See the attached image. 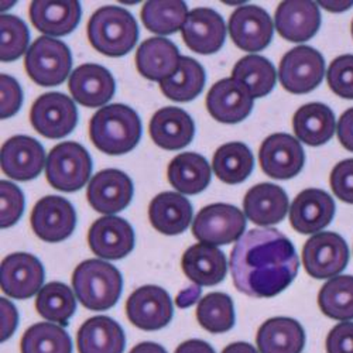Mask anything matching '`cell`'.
Masks as SVG:
<instances>
[{"instance_id": "obj_1", "label": "cell", "mask_w": 353, "mask_h": 353, "mask_svg": "<svg viewBox=\"0 0 353 353\" xmlns=\"http://www.w3.org/2000/svg\"><path fill=\"white\" fill-rule=\"evenodd\" d=\"M230 273L238 291L254 299H272L297 277L300 260L291 241L277 229H252L234 245Z\"/></svg>"}, {"instance_id": "obj_2", "label": "cell", "mask_w": 353, "mask_h": 353, "mask_svg": "<svg viewBox=\"0 0 353 353\" xmlns=\"http://www.w3.org/2000/svg\"><path fill=\"white\" fill-rule=\"evenodd\" d=\"M137 112L122 103L101 108L90 122V137L98 150L109 156L130 153L141 139Z\"/></svg>"}, {"instance_id": "obj_3", "label": "cell", "mask_w": 353, "mask_h": 353, "mask_svg": "<svg viewBox=\"0 0 353 353\" xmlns=\"http://www.w3.org/2000/svg\"><path fill=\"white\" fill-rule=\"evenodd\" d=\"M72 287L79 303L91 311H108L122 296L123 279L110 263L90 259L78 264Z\"/></svg>"}, {"instance_id": "obj_4", "label": "cell", "mask_w": 353, "mask_h": 353, "mask_svg": "<svg viewBox=\"0 0 353 353\" xmlns=\"http://www.w3.org/2000/svg\"><path fill=\"white\" fill-rule=\"evenodd\" d=\"M88 40L103 55L123 57L139 40V26L133 14L119 6H103L88 21Z\"/></svg>"}, {"instance_id": "obj_5", "label": "cell", "mask_w": 353, "mask_h": 353, "mask_svg": "<svg viewBox=\"0 0 353 353\" xmlns=\"http://www.w3.org/2000/svg\"><path fill=\"white\" fill-rule=\"evenodd\" d=\"M92 172V159L85 147L75 141L57 144L46 164L47 181L52 188L74 192L85 187Z\"/></svg>"}, {"instance_id": "obj_6", "label": "cell", "mask_w": 353, "mask_h": 353, "mask_svg": "<svg viewBox=\"0 0 353 353\" xmlns=\"http://www.w3.org/2000/svg\"><path fill=\"white\" fill-rule=\"evenodd\" d=\"M24 68L40 86H58L71 75L72 55L65 43L43 36L26 52Z\"/></svg>"}, {"instance_id": "obj_7", "label": "cell", "mask_w": 353, "mask_h": 353, "mask_svg": "<svg viewBox=\"0 0 353 353\" xmlns=\"http://www.w3.org/2000/svg\"><path fill=\"white\" fill-rule=\"evenodd\" d=\"M246 229L243 212L229 203H211L202 208L194 222L192 234L201 242L211 246H225L238 242Z\"/></svg>"}, {"instance_id": "obj_8", "label": "cell", "mask_w": 353, "mask_h": 353, "mask_svg": "<svg viewBox=\"0 0 353 353\" xmlns=\"http://www.w3.org/2000/svg\"><path fill=\"white\" fill-rule=\"evenodd\" d=\"M325 75V60L319 51L308 46L290 50L280 61L279 79L285 91L304 95L318 88Z\"/></svg>"}, {"instance_id": "obj_9", "label": "cell", "mask_w": 353, "mask_h": 353, "mask_svg": "<svg viewBox=\"0 0 353 353\" xmlns=\"http://www.w3.org/2000/svg\"><path fill=\"white\" fill-rule=\"evenodd\" d=\"M349 261V248L341 234L321 232L311 236L303 248V264L307 273L316 279H334Z\"/></svg>"}, {"instance_id": "obj_10", "label": "cell", "mask_w": 353, "mask_h": 353, "mask_svg": "<svg viewBox=\"0 0 353 353\" xmlns=\"http://www.w3.org/2000/svg\"><path fill=\"white\" fill-rule=\"evenodd\" d=\"M30 122L41 136L54 140L63 139L77 128L78 109L70 97L48 92L33 103Z\"/></svg>"}, {"instance_id": "obj_11", "label": "cell", "mask_w": 353, "mask_h": 353, "mask_svg": "<svg viewBox=\"0 0 353 353\" xmlns=\"http://www.w3.org/2000/svg\"><path fill=\"white\" fill-rule=\"evenodd\" d=\"M30 223L37 238L47 243H58L68 239L74 233L77 212L68 199L50 195L36 203Z\"/></svg>"}, {"instance_id": "obj_12", "label": "cell", "mask_w": 353, "mask_h": 353, "mask_svg": "<svg viewBox=\"0 0 353 353\" xmlns=\"http://www.w3.org/2000/svg\"><path fill=\"white\" fill-rule=\"evenodd\" d=\"M126 315L134 327L143 331H159L172 319V300L159 285H143L128 299Z\"/></svg>"}, {"instance_id": "obj_13", "label": "cell", "mask_w": 353, "mask_h": 353, "mask_svg": "<svg viewBox=\"0 0 353 353\" xmlns=\"http://www.w3.org/2000/svg\"><path fill=\"white\" fill-rule=\"evenodd\" d=\"M259 161L266 175L276 180H290L301 172L305 153L300 140L287 133H274L264 140Z\"/></svg>"}, {"instance_id": "obj_14", "label": "cell", "mask_w": 353, "mask_h": 353, "mask_svg": "<svg viewBox=\"0 0 353 353\" xmlns=\"http://www.w3.org/2000/svg\"><path fill=\"white\" fill-rule=\"evenodd\" d=\"M0 283L8 297L14 300L32 299L43 288L44 268L30 253L9 254L0 266Z\"/></svg>"}, {"instance_id": "obj_15", "label": "cell", "mask_w": 353, "mask_h": 353, "mask_svg": "<svg viewBox=\"0 0 353 353\" xmlns=\"http://www.w3.org/2000/svg\"><path fill=\"white\" fill-rule=\"evenodd\" d=\"M133 192V183L126 172L108 168L92 176L86 190V198L97 212L112 216V214L129 207Z\"/></svg>"}, {"instance_id": "obj_16", "label": "cell", "mask_w": 353, "mask_h": 353, "mask_svg": "<svg viewBox=\"0 0 353 353\" xmlns=\"http://www.w3.org/2000/svg\"><path fill=\"white\" fill-rule=\"evenodd\" d=\"M274 26L269 13L260 6L246 5L234 10L229 19V34L241 50L257 52L272 43Z\"/></svg>"}, {"instance_id": "obj_17", "label": "cell", "mask_w": 353, "mask_h": 353, "mask_svg": "<svg viewBox=\"0 0 353 353\" xmlns=\"http://www.w3.org/2000/svg\"><path fill=\"white\" fill-rule=\"evenodd\" d=\"M2 171L16 181H30L41 174L46 163L44 147L30 136H13L2 147Z\"/></svg>"}, {"instance_id": "obj_18", "label": "cell", "mask_w": 353, "mask_h": 353, "mask_svg": "<svg viewBox=\"0 0 353 353\" xmlns=\"http://www.w3.org/2000/svg\"><path fill=\"white\" fill-rule=\"evenodd\" d=\"M207 109L221 123H239L252 113L253 97L243 83L233 78H223L210 90Z\"/></svg>"}, {"instance_id": "obj_19", "label": "cell", "mask_w": 353, "mask_h": 353, "mask_svg": "<svg viewBox=\"0 0 353 353\" xmlns=\"http://www.w3.org/2000/svg\"><path fill=\"white\" fill-rule=\"evenodd\" d=\"M335 216L334 198L319 188L301 191L290 208V223L294 230L303 234L316 233L325 229Z\"/></svg>"}, {"instance_id": "obj_20", "label": "cell", "mask_w": 353, "mask_h": 353, "mask_svg": "<svg viewBox=\"0 0 353 353\" xmlns=\"http://www.w3.org/2000/svg\"><path fill=\"white\" fill-rule=\"evenodd\" d=\"M91 250L108 260L126 257L134 249V232L132 225L119 216H103L97 219L88 232Z\"/></svg>"}, {"instance_id": "obj_21", "label": "cell", "mask_w": 353, "mask_h": 353, "mask_svg": "<svg viewBox=\"0 0 353 353\" xmlns=\"http://www.w3.org/2000/svg\"><path fill=\"white\" fill-rule=\"evenodd\" d=\"M185 46L202 55L218 52L226 39V26L222 16L208 8H198L190 12L181 28Z\"/></svg>"}, {"instance_id": "obj_22", "label": "cell", "mask_w": 353, "mask_h": 353, "mask_svg": "<svg viewBox=\"0 0 353 353\" xmlns=\"http://www.w3.org/2000/svg\"><path fill=\"white\" fill-rule=\"evenodd\" d=\"M70 92L85 108H101L116 92V82L108 68L98 64H83L74 70L68 81Z\"/></svg>"}, {"instance_id": "obj_23", "label": "cell", "mask_w": 353, "mask_h": 353, "mask_svg": "<svg viewBox=\"0 0 353 353\" xmlns=\"http://www.w3.org/2000/svg\"><path fill=\"white\" fill-rule=\"evenodd\" d=\"M274 24L279 34L292 43L311 40L321 27V12L315 2L287 0L276 10Z\"/></svg>"}, {"instance_id": "obj_24", "label": "cell", "mask_w": 353, "mask_h": 353, "mask_svg": "<svg viewBox=\"0 0 353 353\" xmlns=\"http://www.w3.org/2000/svg\"><path fill=\"white\" fill-rule=\"evenodd\" d=\"M150 136L164 150H181L192 141L195 123L184 109L167 106L153 114L150 121Z\"/></svg>"}, {"instance_id": "obj_25", "label": "cell", "mask_w": 353, "mask_h": 353, "mask_svg": "<svg viewBox=\"0 0 353 353\" xmlns=\"http://www.w3.org/2000/svg\"><path fill=\"white\" fill-rule=\"evenodd\" d=\"M180 60L179 47L163 37L144 40L136 52L137 71L144 78L160 83L179 71Z\"/></svg>"}, {"instance_id": "obj_26", "label": "cell", "mask_w": 353, "mask_h": 353, "mask_svg": "<svg viewBox=\"0 0 353 353\" xmlns=\"http://www.w3.org/2000/svg\"><path fill=\"white\" fill-rule=\"evenodd\" d=\"M30 20L39 32L50 37L71 34L81 21V3L77 0L47 2L36 0L30 5Z\"/></svg>"}, {"instance_id": "obj_27", "label": "cell", "mask_w": 353, "mask_h": 353, "mask_svg": "<svg viewBox=\"0 0 353 353\" xmlns=\"http://www.w3.org/2000/svg\"><path fill=\"white\" fill-rule=\"evenodd\" d=\"M243 210L248 219L259 226L276 225L288 214V196L281 187L261 183L246 192Z\"/></svg>"}, {"instance_id": "obj_28", "label": "cell", "mask_w": 353, "mask_h": 353, "mask_svg": "<svg viewBox=\"0 0 353 353\" xmlns=\"http://www.w3.org/2000/svg\"><path fill=\"white\" fill-rule=\"evenodd\" d=\"M181 268L192 283L202 287L222 283L228 273L225 253L207 243H196L188 248L183 254Z\"/></svg>"}, {"instance_id": "obj_29", "label": "cell", "mask_w": 353, "mask_h": 353, "mask_svg": "<svg viewBox=\"0 0 353 353\" xmlns=\"http://www.w3.org/2000/svg\"><path fill=\"white\" fill-rule=\"evenodd\" d=\"M79 353H123L126 336L123 328L110 316L86 319L77 334Z\"/></svg>"}, {"instance_id": "obj_30", "label": "cell", "mask_w": 353, "mask_h": 353, "mask_svg": "<svg viewBox=\"0 0 353 353\" xmlns=\"http://www.w3.org/2000/svg\"><path fill=\"white\" fill-rule=\"evenodd\" d=\"M256 343L260 353H303L305 332L299 321L276 316L261 323Z\"/></svg>"}, {"instance_id": "obj_31", "label": "cell", "mask_w": 353, "mask_h": 353, "mask_svg": "<svg viewBox=\"0 0 353 353\" xmlns=\"http://www.w3.org/2000/svg\"><path fill=\"white\" fill-rule=\"evenodd\" d=\"M153 228L168 236L187 230L192 221V205L181 194L165 191L153 198L149 207Z\"/></svg>"}, {"instance_id": "obj_32", "label": "cell", "mask_w": 353, "mask_h": 353, "mask_svg": "<svg viewBox=\"0 0 353 353\" xmlns=\"http://www.w3.org/2000/svg\"><path fill=\"white\" fill-rule=\"evenodd\" d=\"M297 140L316 147L328 143L336 130L335 113L327 105L312 102L301 106L292 117Z\"/></svg>"}, {"instance_id": "obj_33", "label": "cell", "mask_w": 353, "mask_h": 353, "mask_svg": "<svg viewBox=\"0 0 353 353\" xmlns=\"http://www.w3.org/2000/svg\"><path fill=\"white\" fill-rule=\"evenodd\" d=\"M170 184L181 194L196 195L207 190L212 174L210 163L198 153H181L171 160L167 170Z\"/></svg>"}, {"instance_id": "obj_34", "label": "cell", "mask_w": 353, "mask_h": 353, "mask_svg": "<svg viewBox=\"0 0 353 353\" xmlns=\"http://www.w3.org/2000/svg\"><path fill=\"white\" fill-rule=\"evenodd\" d=\"M212 167L218 179L229 185L243 183L254 168V157L249 147L242 141H230L214 154Z\"/></svg>"}, {"instance_id": "obj_35", "label": "cell", "mask_w": 353, "mask_h": 353, "mask_svg": "<svg viewBox=\"0 0 353 353\" xmlns=\"http://www.w3.org/2000/svg\"><path fill=\"white\" fill-rule=\"evenodd\" d=\"M188 14L187 3L181 0H150L141 9V21L149 32L170 36L181 30Z\"/></svg>"}, {"instance_id": "obj_36", "label": "cell", "mask_w": 353, "mask_h": 353, "mask_svg": "<svg viewBox=\"0 0 353 353\" xmlns=\"http://www.w3.org/2000/svg\"><path fill=\"white\" fill-rule=\"evenodd\" d=\"M232 78L243 83L253 99L269 95L277 81L274 65L261 55L250 54L234 64Z\"/></svg>"}, {"instance_id": "obj_37", "label": "cell", "mask_w": 353, "mask_h": 353, "mask_svg": "<svg viewBox=\"0 0 353 353\" xmlns=\"http://www.w3.org/2000/svg\"><path fill=\"white\" fill-rule=\"evenodd\" d=\"M207 75L203 67L191 57H181L180 67L172 77L160 83V90L171 101H194L203 90Z\"/></svg>"}, {"instance_id": "obj_38", "label": "cell", "mask_w": 353, "mask_h": 353, "mask_svg": "<svg viewBox=\"0 0 353 353\" xmlns=\"http://www.w3.org/2000/svg\"><path fill=\"white\" fill-rule=\"evenodd\" d=\"M36 308L44 319L67 327L70 318L77 311L74 291L60 281L48 283L37 294Z\"/></svg>"}, {"instance_id": "obj_39", "label": "cell", "mask_w": 353, "mask_h": 353, "mask_svg": "<svg viewBox=\"0 0 353 353\" xmlns=\"http://www.w3.org/2000/svg\"><path fill=\"white\" fill-rule=\"evenodd\" d=\"M318 305L327 316L349 322L353 319V276H338L322 285Z\"/></svg>"}, {"instance_id": "obj_40", "label": "cell", "mask_w": 353, "mask_h": 353, "mask_svg": "<svg viewBox=\"0 0 353 353\" xmlns=\"http://www.w3.org/2000/svg\"><path fill=\"white\" fill-rule=\"evenodd\" d=\"M21 353H72L67 331L52 322H40L28 328L20 341Z\"/></svg>"}, {"instance_id": "obj_41", "label": "cell", "mask_w": 353, "mask_h": 353, "mask_svg": "<svg viewBox=\"0 0 353 353\" xmlns=\"http://www.w3.org/2000/svg\"><path fill=\"white\" fill-rule=\"evenodd\" d=\"M199 325L211 334H225L234 325V307L225 292H210L196 308Z\"/></svg>"}, {"instance_id": "obj_42", "label": "cell", "mask_w": 353, "mask_h": 353, "mask_svg": "<svg viewBox=\"0 0 353 353\" xmlns=\"http://www.w3.org/2000/svg\"><path fill=\"white\" fill-rule=\"evenodd\" d=\"M30 32L27 24L16 16L2 14L0 17V60L12 63L27 52Z\"/></svg>"}, {"instance_id": "obj_43", "label": "cell", "mask_w": 353, "mask_h": 353, "mask_svg": "<svg viewBox=\"0 0 353 353\" xmlns=\"http://www.w3.org/2000/svg\"><path fill=\"white\" fill-rule=\"evenodd\" d=\"M327 81L331 91L343 98L353 99V55L345 54L341 55L331 63Z\"/></svg>"}, {"instance_id": "obj_44", "label": "cell", "mask_w": 353, "mask_h": 353, "mask_svg": "<svg viewBox=\"0 0 353 353\" xmlns=\"http://www.w3.org/2000/svg\"><path fill=\"white\" fill-rule=\"evenodd\" d=\"M24 195L13 183H0V226L3 229L16 225L24 212Z\"/></svg>"}, {"instance_id": "obj_45", "label": "cell", "mask_w": 353, "mask_h": 353, "mask_svg": "<svg viewBox=\"0 0 353 353\" xmlns=\"http://www.w3.org/2000/svg\"><path fill=\"white\" fill-rule=\"evenodd\" d=\"M0 91H2V103H0V117L9 119L14 116L23 103V91L20 83L10 75H0Z\"/></svg>"}, {"instance_id": "obj_46", "label": "cell", "mask_w": 353, "mask_h": 353, "mask_svg": "<svg viewBox=\"0 0 353 353\" xmlns=\"http://www.w3.org/2000/svg\"><path fill=\"white\" fill-rule=\"evenodd\" d=\"M330 183L336 198L353 205V159L343 160L334 167Z\"/></svg>"}, {"instance_id": "obj_47", "label": "cell", "mask_w": 353, "mask_h": 353, "mask_svg": "<svg viewBox=\"0 0 353 353\" xmlns=\"http://www.w3.org/2000/svg\"><path fill=\"white\" fill-rule=\"evenodd\" d=\"M327 353H353V322H341L327 336Z\"/></svg>"}, {"instance_id": "obj_48", "label": "cell", "mask_w": 353, "mask_h": 353, "mask_svg": "<svg viewBox=\"0 0 353 353\" xmlns=\"http://www.w3.org/2000/svg\"><path fill=\"white\" fill-rule=\"evenodd\" d=\"M336 133L341 144L347 152L353 153V108L341 114Z\"/></svg>"}, {"instance_id": "obj_49", "label": "cell", "mask_w": 353, "mask_h": 353, "mask_svg": "<svg viewBox=\"0 0 353 353\" xmlns=\"http://www.w3.org/2000/svg\"><path fill=\"white\" fill-rule=\"evenodd\" d=\"M0 305H2V342H5L13 335L17 327L19 315L14 305L9 300L0 299Z\"/></svg>"}, {"instance_id": "obj_50", "label": "cell", "mask_w": 353, "mask_h": 353, "mask_svg": "<svg viewBox=\"0 0 353 353\" xmlns=\"http://www.w3.org/2000/svg\"><path fill=\"white\" fill-rule=\"evenodd\" d=\"M174 353H215V350L208 342L201 339H190L183 342Z\"/></svg>"}, {"instance_id": "obj_51", "label": "cell", "mask_w": 353, "mask_h": 353, "mask_svg": "<svg viewBox=\"0 0 353 353\" xmlns=\"http://www.w3.org/2000/svg\"><path fill=\"white\" fill-rule=\"evenodd\" d=\"M199 296H201L199 285H192L179 294V297H176V305H179L180 308L190 307L196 303Z\"/></svg>"}, {"instance_id": "obj_52", "label": "cell", "mask_w": 353, "mask_h": 353, "mask_svg": "<svg viewBox=\"0 0 353 353\" xmlns=\"http://www.w3.org/2000/svg\"><path fill=\"white\" fill-rule=\"evenodd\" d=\"M130 353H167V350L154 342H141L139 345H136Z\"/></svg>"}, {"instance_id": "obj_53", "label": "cell", "mask_w": 353, "mask_h": 353, "mask_svg": "<svg viewBox=\"0 0 353 353\" xmlns=\"http://www.w3.org/2000/svg\"><path fill=\"white\" fill-rule=\"evenodd\" d=\"M222 353H259L256 347L248 342H234L228 345Z\"/></svg>"}, {"instance_id": "obj_54", "label": "cell", "mask_w": 353, "mask_h": 353, "mask_svg": "<svg viewBox=\"0 0 353 353\" xmlns=\"http://www.w3.org/2000/svg\"><path fill=\"white\" fill-rule=\"evenodd\" d=\"M319 5L323 9H327L328 12L341 13V12L349 10L353 6V0H350V2H319Z\"/></svg>"}, {"instance_id": "obj_55", "label": "cell", "mask_w": 353, "mask_h": 353, "mask_svg": "<svg viewBox=\"0 0 353 353\" xmlns=\"http://www.w3.org/2000/svg\"><path fill=\"white\" fill-rule=\"evenodd\" d=\"M352 36H353V20H352Z\"/></svg>"}]
</instances>
